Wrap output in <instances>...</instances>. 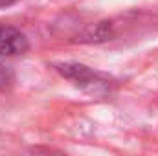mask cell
<instances>
[{
  "label": "cell",
  "mask_w": 158,
  "mask_h": 156,
  "mask_svg": "<svg viewBox=\"0 0 158 156\" xmlns=\"http://www.w3.org/2000/svg\"><path fill=\"white\" fill-rule=\"evenodd\" d=\"M26 51H28L26 35L17 28L0 22V61L22 55Z\"/></svg>",
  "instance_id": "obj_1"
},
{
  "label": "cell",
  "mask_w": 158,
  "mask_h": 156,
  "mask_svg": "<svg viewBox=\"0 0 158 156\" xmlns=\"http://www.w3.org/2000/svg\"><path fill=\"white\" fill-rule=\"evenodd\" d=\"M59 72L64 77L72 79L81 88L96 90L98 86H103L105 84V81H101V76L99 74L92 72L90 68H86L83 64H63V66H59Z\"/></svg>",
  "instance_id": "obj_2"
},
{
  "label": "cell",
  "mask_w": 158,
  "mask_h": 156,
  "mask_svg": "<svg viewBox=\"0 0 158 156\" xmlns=\"http://www.w3.org/2000/svg\"><path fill=\"white\" fill-rule=\"evenodd\" d=\"M17 0H0V7H6V6H11V4H15Z\"/></svg>",
  "instance_id": "obj_3"
}]
</instances>
